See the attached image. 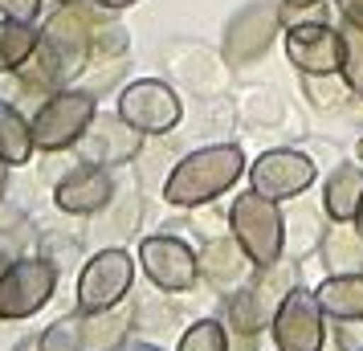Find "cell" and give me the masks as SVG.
<instances>
[{
	"mask_svg": "<svg viewBox=\"0 0 363 351\" xmlns=\"http://www.w3.org/2000/svg\"><path fill=\"white\" fill-rule=\"evenodd\" d=\"M94 21H99V4H57L45 25H41V41L37 53L17 69V78L29 90L53 94L62 86H74L86 74L90 57H94Z\"/></svg>",
	"mask_w": 363,
	"mask_h": 351,
	"instance_id": "1",
	"label": "cell"
},
{
	"mask_svg": "<svg viewBox=\"0 0 363 351\" xmlns=\"http://www.w3.org/2000/svg\"><path fill=\"white\" fill-rule=\"evenodd\" d=\"M245 172L249 164L237 143H213V147L188 151L164 180V201L176 208H200V204L216 201L220 192H229Z\"/></svg>",
	"mask_w": 363,
	"mask_h": 351,
	"instance_id": "2",
	"label": "cell"
},
{
	"mask_svg": "<svg viewBox=\"0 0 363 351\" xmlns=\"http://www.w3.org/2000/svg\"><path fill=\"white\" fill-rule=\"evenodd\" d=\"M229 233L257 262V269H265L281 262V253H286V213H281L278 201H269V196L249 188L229 208Z\"/></svg>",
	"mask_w": 363,
	"mask_h": 351,
	"instance_id": "3",
	"label": "cell"
},
{
	"mask_svg": "<svg viewBox=\"0 0 363 351\" xmlns=\"http://www.w3.org/2000/svg\"><path fill=\"white\" fill-rule=\"evenodd\" d=\"M99 118V99L90 90H74L62 86L45 94V102L33 115V139L37 151H74L78 139L90 131V123Z\"/></svg>",
	"mask_w": 363,
	"mask_h": 351,
	"instance_id": "4",
	"label": "cell"
},
{
	"mask_svg": "<svg viewBox=\"0 0 363 351\" xmlns=\"http://www.w3.org/2000/svg\"><path fill=\"white\" fill-rule=\"evenodd\" d=\"M131 331V315L123 306L111 311H69L41 327V347L45 351H115Z\"/></svg>",
	"mask_w": 363,
	"mask_h": 351,
	"instance_id": "5",
	"label": "cell"
},
{
	"mask_svg": "<svg viewBox=\"0 0 363 351\" xmlns=\"http://www.w3.org/2000/svg\"><path fill=\"white\" fill-rule=\"evenodd\" d=\"M57 278H62V269L50 257H17L0 274V318L21 323V318L41 315L57 290Z\"/></svg>",
	"mask_w": 363,
	"mask_h": 351,
	"instance_id": "6",
	"label": "cell"
},
{
	"mask_svg": "<svg viewBox=\"0 0 363 351\" xmlns=\"http://www.w3.org/2000/svg\"><path fill=\"white\" fill-rule=\"evenodd\" d=\"M278 33H286V4L281 0H249L225 25V57L233 66H249V62L265 57Z\"/></svg>",
	"mask_w": 363,
	"mask_h": 351,
	"instance_id": "7",
	"label": "cell"
},
{
	"mask_svg": "<svg viewBox=\"0 0 363 351\" xmlns=\"http://www.w3.org/2000/svg\"><path fill=\"white\" fill-rule=\"evenodd\" d=\"M135 262L139 257H131L118 245L86 257L82 274H78V294H74L78 306L82 311H111V306H118L135 286Z\"/></svg>",
	"mask_w": 363,
	"mask_h": 351,
	"instance_id": "8",
	"label": "cell"
},
{
	"mask_svg": "<svg viewBox=\"0 0 363 351\" xmlns=\"http://www.w3.org/2000/svg\"><path fill=\"white\" fill-rule=\"evenodd\" d=\"M115 111L143 135H167V131H176L184 118L180 94L167 82H160V78H135V82H127L118 90Z\"/></svg>",
	"mask_w": 363,
	"mask_h": 351,
	"instance_id": "9",
	"label": "cell"
},
{
	"mask_svg": "<svg viewBox=\"0 0 363 351\" xmlns=\"http://www.w3.org/2000/svg\"><path fill=\"white\" fill-rule=\"evenodd\" d=\"M139 266L147 274V282L164 294H184L200 278V250L176 233H155L139 241Z\"/></svg>",
	"mask_w": 363,
	"mask_h": 351,
	"instance_id": "10",
	"label": "cell"
},
{
	"mask_svg": "<svg viewBox=\"0 0 363 351\" xmlns=\"http://www.w3.org/2000/svg\"><path fill=\"white\" fill-rule=\"evenodd\" d=\"M323 302L314 290L298 282L274 311L269 335H274V347L278 351H323L327 343V327H323Z\"/></svg>",
	"mask_w": 363,
	"mask_h": 351,
	"instance_id": "11",
	"label": "cell"
},
{
	"mask_svg": "<svg viewBox=\"0 0 363 351\" xmlns=\"http://www.w3.org/2000/svg\"><path fill=\"white\" fill-rule=\"evenodd\" d=\"M286 62L302 78L339 74V66H343V37H339L335 25H327V17L294 21V25H286Z\"/></svg>",
	"mask_w": 363,
	"mask_h": 351,
	"instance_id": "12",
	"label": "cell"
},
{
	"mask_svg": "<svg viewBox=\"0 0 363 351\" xmlns=\"http://www.w3.org/2000/svg\"><path fill=\"white\" fill-rule=\"evenodd\" d=\"M245 176H249V188H253V192H262V196L281 204V201L302 196V192L314 184L318 167H314V160L302 155V151L274 147V151H262V155L249 164Z\"/></svg>",
	"mask_w": 363,
	"mask_h": 351,
	"instance_id": "13",
	"label": "cell"
},
{
	"mask_svg": "<svg viewBox=\"0 0 363 351\" xmlns=\"http://www.w3.org/2000/svg\"><path fill=\"white\" fill-rule=\"evenodd\" d=\"M143 139L147 135L143 131H135L127 118L118 115H102L90 123V131L78 139V164H102V167H111V164H127L135 151L143 147Z\"/></svg>",
	"mask_w": 363,
	"mask_h": 351,
	"instance_id": "14",
	"label": "cell"
},
{
	"mask_svg": "<svg viewBox=\"0 0 363 351\" xmlns=\"http://www.w3.org/2000/svg\"><path fill=\"white\" fill-rule=\"evenodd\" d=\"M115 201V176L102 164H78L53 188V204L69 217H94Z\"/></svg>",
	"mask_w": 363,
	"mask_h": 351,
	"instance_id": "15",
	"label": "cell"
},
{
	"mask_svg": "<svg viewBox=\"0 0 363 351\" xmlns=\"http://www.w3.org/2000/svg\"><path fill=\"white\" fill-rule=\"evenodd\" d=\"M253 274H257V262L241 250V241L237 237H208L204 245H200V278H208L213 290H241V286L253 282Z\"/></svg>",
	"mask_w": 363,
	"mask_h": 351,
	"instance_id": "16",
	"label": "cell"
},
{
	"mask_svg": "<svg viewBox=\"0 0 363 351\" xmlns=\"http://www.w3.org/2000/svg\"><path fill=\"white\" fill-rule=\"evenodd\" d=\"M359 204H363V167L339 164L323 184V213L330 221H355Z\"/></svg>",
	"mask_w": 363,
	"mask_h": 351,
	"instance_id": "17",
	"label": "cell"
},
{
	"mask_svg": "<svg viewBox=\"0 0 363 351\" xmlns=\"http://www.w3.org/2000/svg\"><path fill=\"white\" fill-rule=\"evenodd\" d=\"M318 250L327 274H363V233L355 229V221H335Z\"/></svg>",
	"mask_w": 363,
	"mask_h": 351,
	"instance_id": "18",
	"label": "cell"
},
{
	"mask_svg": "<svg viewBox=\"0 0 363 351\" xmlns=\"http://www.w3.org/2000/svg\"><path fill=\"white\" fill-rule=\"evenodd\" d=\"M33 151H37L33 118H25L13 102L0 99V160L9 167H21L33 160Z\"/></svg>",
	"mask_w": 363,
	"mask_h": 351,
	"instance_id": "19",
	"label": "cell"
},
{
	"mask_svg": "<svg viewBox=\"0 0 363 351\" xmlns=\"http://www.w3.org/2000/svg\"><path fill=\"white\" fill-rule=\"evenodd\" d=\"M314 294L330 318H363V274H327Z\"/></svg>",
	"mask_w": 363,
	"mask_h": 351,
	"instance_id": "20",
	"label": "cell"
},
{
	"mask_svg": "<svg viewBox=\"0 0 363 351\" xmlns=\"http://www.w3.org/2000/svg\"><path fill=\"white\" fill-rule=\"evenodd\" d=\"M269 318L274 315L257 299L253 282L225 294V327H229V335H253V339H262V331H269Z\"/></svg>",
	"mask_w": 363,
	"mask_h": 351,
	"instance_id": "21",
	"label": "cell"
},
{
	"mask_svg": "<svg viewBox=\"0 0 363 351\" xmlns=\"http://www.w3.org/2000/svg\"><path fill=\"white\" fill-rule=\"evenodd\" d=\"M37 41H41V29L37 25L0 17V74H17L37 53Z\"/></svg>",
	"mask_w": 363,
	"mask_h": 351,
	"instance_id": "22",
	"label": "cell"
},
{
	"mask_svg": "<svg viewBox=\"0 0 363 351\" xmlns=\"http://www.w3.org/2000/svg\"><path fill=\"white\" fill-rule=\"evenodd\" d=\"M339 37H343V66H339V74L351 86V94L363 99V29L351 25V21H343L339 25Z\"/></svg>",
	"mask_w": 363,
	"mask_h": 351,
	"instance_id": "23",
	"label": "cell"
},
{
	"mask_svg": "<svg viewBox=\"0 0 363 351\" xmlns=\"http://www.w3.org/2000/svg\"><path fill=\"white\" fill-rule=\"evenodd\" d=\"M229 327L220 318H200L188 331L180 335V347L176 351H229Z\"/></svg>",
	"mask_w": 363,
	"mask_h": 351,
	"instance_id": "24",
	"label": "cell"
},
{
	"mask_svg": "<svg viewBox=\"0 0 363 351\" xmlns=\"http://www.w3.org/2000/svg\"><path fill=\"white\" fill-rule=\"evenodd\" d=\"M335 347L363 351V318H335Z\"/></svg>",
	"mask_w": 363,
	"mask_h": 351,
	"instance_id": "25",
	"label": "cell"
},
{
	"mask_svg": "<svg viewBox=\"0 0 363 351\" xmlns=\"http://www.w3.org/2000/svg\"><path fill=\"white\" fill-rule=\"evenodd\" d=\"M0 17L37 25V17H41V0H0Z\"/></svg>",
	"mask_w": 363,
	"mask_h": 351,
	"instance_id": "26",
	"label": "cell"
},
{
	"mask_svg": "<svg viewBox=\"0 0 363 351\" xmlns=\"http://www.w3.org/2000/svg\"><path fill=\"white\" fill-rule=\"evenodd\" d=\"M17 257H25V241H21V233H9V229H0V274L13 266Z\"/></svg>",
	"mask_w": 363,
	"mask_h": 351,
	"instance_id": "27",
	"label": "cell"
},
{
	"mask_svg": "<svg viewBox=\"0 0 363 351\" xmlns=\"http://www.w3.org/2000/svg\"><path fill=\"white\" fill-rule=\"evenodd\" d=\"M335 9H339V17L351 21V25H359L363 29V0H335Z\"/></svg>",
	"mask_w": 363,
	"mask_h": 351,
	"instance_id": "28",
	"label": "cell"
},
{
	"mask_svg": "<svg viewBox=\"0 0 363 351\" xmlns=\"http://www.w3.org/2000/svg\"><path fill=\"white\" fill-rule=\"evenodd\" d=\"M115 351H164L160 343H147V339H123Z\"/></svg>",
	"mask_w": 363,
	"mask_h": 351,
	"instance_id": "29",
	"label": "cell"
},
{
	"mask_svg": "<svg viewBox=\"0 0 363 351\" xmlns=\"http://www.w3.org/2000/svg\"><path fill=\"white\" fill-rule=\"evenodd\" d=\"M99 9H111V13H123V9H131V4H139V0H94Z\"/></svg>",
	"mask_w": 363,
	"mask_h": 351,
	"instance_id": "30",
	"label": "cell"
},
{
	"mask_svg": "<svg viewBox=\"0 0 363 351\" xmlns=\"http://www.w3.org/2000/svg\"><path fill=\"white\" fill-rule=\"evenodd\" d=\"M13 351H45V347H41V335H33V339H21Z\"/></svg>",
	"mask_w": 363,
	"mask_h": 351,
	"instance_id": "31",
	"label": "cell"
},
{
	"mask_svg": "<svg viewBox=\"0 0 363 351\" xmlns=\"http://www.w3.org/2000/svg\"><path fill=\"white\" fill-rule=\"evenodd\" d=\"M286 9H311V4H323V0H281Z\"/></svg>",
	"mask_w": 363,
	"mask_h": 351,
	"instance_id": "32",
	"label": "cell"
},
{
	"mask_svg": "<svg viewBox=\"0 0 363 351\" xmlns=\"http://www.w3.org/2000/svg\"><path fill=\"white\" fill-rule=\"evenodd\" d=\"M4 180H9V164L0 160V196H4Z\"/></svg>",
	"mask_w": 363,
	"mask_h": 351,
	"instance_id": "33",
	"label": "cell"
},
{
	"mask_svg": "<svg viewBox=\"0 0 363 351\" xmlns=\"http://www.w3.org/2000/svg\"><path fill=\"white\" fill-rule=\"evenodd\" d=\"M355 229L363 233V204H359V213H355Z\"/></svg>",
	"mask_w": 363,
	"mask_h": 351,
	"instance_id": "34",
	"label": "cell"
},
{
	"mask_svg": "<svg viewBox=\"0 0 363 351\" xmlns=\"http://www.w3.org/2000/svg\"><path fill=\"white\" fill-rule=\"evenodd\" d=\"M355 155H359V164H363V139H359V147H355Z\"/></svg>",
	"mask_w": 363,
	"mask_h": 351,
	"instance_id": "35",
	"label": "cell"
},
{
	"mask_svg": "<svg viewBox=\"0 0 363 351\" xmlns=\"http://www.w3.org/2000/svg\"><path fill=\"white\" fill-rule=\"evenodd\" d=\"M57 4H86V0H57Z\"/></svg>",
	"mask_w": 363,
	"mask_h": 351,
	"instance_id": "36",
	"label": "cell"
}]
</instances>
